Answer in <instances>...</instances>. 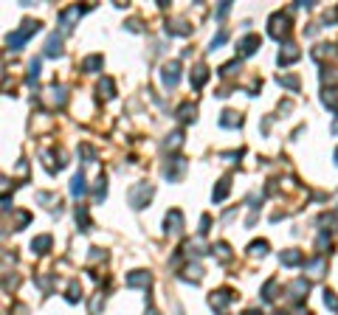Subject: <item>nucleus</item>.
Masks as SVG:
<instances>
[{
	"label": "nucleus",
	"mask_w": 338,
	"mask_h": 315,
	"mask_svg": "<svg viewBox=\"0 0 338 315\" xmlns=\"http://www.w3.org/2000/svg\"><path fill=\"white\" fill-rule=\"evenodd\" d=\"M243 315H262V310H245Z\"/></svg>",
	"instance_id": "nucleus-43"
},
{
	"label": "nucleus",
	"mask_w": 338,
	"mask_h": 315,
	"mask_svg": "<svg viewBox=\"0 0 338 315\" xmlns=\"http://www.w3.org/2000/svg\"><path fill=\"white\" fill-rule=\"evenodd\" d=\"M279 262L285 264V267H296V264H304V254L302 251H296V248H290V251H282Z\"/></svg>",
	"instance_id": "nucleus-12"
},
{
	"label": "nucleus",
	"mask_w": 338,
	"mask_h": 315,
	"mask_svg": "<svg viewBox=\"0 0 338 315\" xmlns=\"http://www.w3.org/2000/svg\"><path fill=\"white\" fill-rule=\"evenodd\" d=\"M152 194H155V186L152 183H135L127 194V200H130L133 209H144L149 200H152Z\"/></svg>",
	"instance_id": "nucleus-2"
},
{
	"label": "nucleus",
	"mask_w": 338,
	"mask_h": 315,
	"mask_svg": "<svg viewBox=\"0 0 338 315\" xmlns=\"http://www.w3.org/2000/svg\"><path fill=\"white\" fill-rule=\"evenodd\" d=\"M37 31H40V23H37V20H23V26H20L14 34L6 37V45H9L11 51H20V45H26L28 37H34Z\"/></svg>",
	"instance_id": "nucleus-1"
},
{
	"label": "nucleus",
	"mask_w": 338,
	"mask_h": 315,
	"mask_svg": "<svg viewBox=\"0 0 338 315\" xmlns=\"http://www.w3.org/2000/svg\"><path fill=\"white\" fill-rule=\"evenodd\" d=\"M183 172H186V160L183 158H169L164 166V177L169 180V183H178L183 177Z\"/></svg>",
	"instance_id": "nucleus-4"
},
{
	"label": "nucleus",
	"mask_w": 338,
	"mask_h": 315,
	"mask_svg": "<svg viewBox=\"0 0 338 315\" xmlns=\"http://www.w3.org/2000/svg\"><path fill=\"white\" fill-rule=\"evenodd\" d=\"M228 189H231V177H223V180L217 183V189L211 192V200H214V203L225 200V194H228Z\"/></svg>",
	"instance_id": "nucleus-22"
},
{
	"label": "nucleus",
	"mask_w": 338,
	"mask_h": 315,
	"mask_svg": "<svg viewBox=\"0 0 338 315\" xmlns=\"http://www.w3.org/2000/svg\"><path fill=\"white\" fill-rule=\"evenodd\" d=\"M181 144H183V132H172V135L166 138V147L169 149H178Z\"/></svg>",
	"instance_id": "nucleus-35"
},
{
	"label": "nucleus",
	"mask_w": 338,
	"mask_h": 315,
	"mask_svg": "<svg viewBox=\"0 0 338 315\" xmlns=\"http://www.w3.org/2000/svg\"><path fill=\"white\" fill-rule=\"evenodd\" d=\"M321 102H324V107H330L333 113L338 110V96H336V90H324V93H321Z\"/></svg>",
	"instance_id": "nucleus-25"
},
{
	"label": "nucleus",
	"mask_w": 338,
	"mask_h": 315,
	"mask_svg": "<svg viewBox=\"0 0 338 315\" xmlns=\"http://www.w3.org/2000/svg\"><path fill=\"white\" fill-rule=\"evenodd\" d=\"M161 82H164L166 90H172L181 82V65L178 62H166L164 68H161Z\"/></svg>",
	"instance_id": "nucleus-6"
},
{
	"label": "nucleus",
	"mask_w": 338,
	"mask_h": 315,
	"mask_svg": "<svg viewBox=\"0 0 338 315\" xmlns=\"http://www.w3.org/2000/svg\"><path fill=\"white\" fill-rule=\"evenodd\" d=\"M220 127H225V130H234V127H243V115L234 113V110H225L223 115H220Z\"/></svg>",
	"instance_id": "nucleus-14"
},
{
	"label": "nucleus",
	"mask_w": 338,
	"mask_h": 315,
	"mask_svg": "<svg viewBox=\"0 0 338 315\" xmlns=\"http://www.w3.org/2000/svg\"><path fill=\"white\" fill-rule=\"evenodd\" d=\"M223 158H228V160H231V163H237V160H240V158H243V152H225Z\"/></svg>",
	"instance_id": "nucleus-42"
},
{
	"label": "nucleus",
	"mask_w": 338,
	"mask_h": 315,
	"mask_svg": "<svg viewBox=\"0 0 338 315\" xmlns=\"http://www.w3.org/2000/svg\"><path fill=\"white\" fill-rule=\"evenodd\" d=\"M195 113H198V107L189 105V102L178 107V118H181V121H195Z\"/></svg>",
	"instance_id": "nucleus-24"
},
{
	"label": "nucleus",
	"mask_w": 338,
	"mask_h": 315,
	"mask_svg": "<svg viewBox=\"0 0 338 315\" xmlns=\"http://www.w3.org/2000/svg\"><path fill=\"white\" fill-rule=\"evenodd\" d=\"M149 284H152V276H149L147 270H133V273H127V287H144V290H147Z\"/></svg>",
	"instance_id": "nucleus-10"
},
{
	"label": "nucleus",
	"mask_w": 338,
	"mask_h": 315,
	"mask_svg": "<svg viewBox=\"0 0 338 315\" xmlns=\"http://www.w3.org/2000/svg\"><path fill=\"white\" fill-rule=\"evenodd\" d=\"M76 225H79V231H90V217H87V206H76Z\"/></svg>",
	"instance_id": "nucleus-23"
},
{
	"label": "nucleus",
	"mask_w": 338,
	"mask_h": 315,
	"mask_svg": "<svg viewBox=\"0 0 338 315\" xmlns=\"http://www.w3.org/2000/svg\"><path fill=\"white\" fill-rule=\"evenodd\" d=\"M51 245H54V239L48 234L34 236V239H31V251H34V254H48V251H51Z\"/></svg>",
	"instance_id": "nucleus-15"
},
{
	"label": "nucleus",
	"mask_w": 338,
	"mask_h": 315,
	"mask_svg": "<svg viewBox=\"0 0 338 315\" xmlns=\"http://www.w3.org/2000/svg\"><path fill=\"white\" fill-rule=\"evenodd\" d=\"M324 304L333 310V313H338V298H336V293H330V290H324Z\"/></svg>",
	"instance_id": "nucleus-36"
},
{
	"label": "nucleus",
	"mask_w": 338,
	"mask_h": 315,
	"mask_svg": "<svg viewBox=\"0 0 338 315\" xmlns=\"http://www.w3.org/2000/svg\"><path fill=\"white\" fill-rule=\"evenodd\" d=\"M304 315H310V313H304Z\"/></svg>",
	"instance_id": "nucleus-46"
},
{
	"label": "nucleus",
	"mask_w": 338,
	"mask_h": 315,
	"mask_svg": "<svg viewBox=\"0 0 338 315\" xmlns=\"http://www.w3.org/2000/svg\"><path fill=\"white\" fill-rule=\"evenodd\" d=\"M304 270L310 273V276H321V273L327 270V259H324V256H316L313 262H304Z\"/></svg>",
	"instance_id": "nucleus-18"
},
{
	"label": "nucleus",
	"mask_w": 338,
	"mask_h": 315,
	"mask_svg": "<svg viewBox=\"0 0 338 315\" xmlns=\"http://www.w3.org/2000/svg\"><path fill=\"white\" fill-rule=\"evenodd\" d=\"M208 225H211V217H203V219H200V234H208Z\"/></svg>",
	"instance_id": "nucleus-41"
},
{
	"label": "nucleus",
	"mask_w": 338,
	"mask_h": 315,
	"mask_svg": "<svg viewBox=\"0 0 338 315\" xmlns=\"http://www.w3.org/2000/svg\"><path fill=\"white\" fill-rule=\"evenodd\" d=\"M268 34L273 37V40H282V37H287V34H290V17H287V14H282V11L270 14V20H268Z\"/></svg>",
	"instance_id": "nucleus-3"
},
{
	"label": "nucleus",
	"mask_w": 338,
	"mask_h": 315,
	"mask_svg": "<svg viewBox=\"0 0 338 315\" xmlns=\"http://www.w3.org/2000/svg\"><path fill=\"white\" fill-rule=\"evenodd\" d=\"M79 14H82V9H79V6H70V9L62 11V14H60V26H62V31H70V28H73V20H76Z\"/></svg>",
	"instance_id": "nucleus-13"
},
{
	"label": "nucleus",
	"mask_w": 338,
	"mask_h": 315,
	"mask_svg": "<svg viewBox=\"0 0 338 315\" xmlns=\"http://www.w3.org/2000/svg\"><path fill=\"white\" fill-rule=\"evenodd\" d=\"M307 290H310V284L304 279H296V281H290V287H287V298L290 301H302L304 296H307Z\"/></svg>",
	"instance_id": "nucleus-11"
},
{
	"label": "nucleus",
	"mask_w": 338,
	"mask_h": 315,
	"mask_svg": "<svg viewBox=\"0 0 338 315\" xmlns=\"http://www.w3.org/2000/svg\"><path fill=\"white\" fill-rule=\"evenodd\" d=\"M99 93H104V99H113V93H116V85H113V79L104 76L102 82H99Z\"/></svg>",
	"instance_id": "nucleus-26"
},
{
	"label": "nucleus",
	"mask_w": 338,
	"mask_h": 315,
	"mask_svg": "<svg viewBox=\"0 0 338 315\" xmlns=\"http://www.w3.org/2000/svg\"><path fill=\"white\" fill-rule=\"evenodd\" d=\"M164 231H166V234H172V236L183 231V214H181L178 209H172L169 214H166V219H164Z\"/></svg>",
	"instance_id": "nucleus-8"
},
{
	"label": "nucleus",
	"mask_w": 338,
	"mask_h": 315,
	"mask_svg": "<svg viewBox=\"0 0 338 315\" xmlns=\"http://www.w3.org/2000/svg\"><path fill=\"white\" fill-rule=\"evenodd\" d=\"M147 315H161V313H155V310H149V313Z\"/></svg>",
	"instance_id": "nucleus-44"
},
{
	"label": "nucleus",
	"mask_w": 338,
	"mask_h": 315,
	"mask_svg": "<svg viewBox=\"0 0 338 315\" xmlns=\"http://www.w3.org/2000/svg\"><path fill=\"white\" fill-rule=\"evenodd\" d=\"M234 301V293L231 290H217V293H211V298H208V304H211V310H214L217 315H225V307Z\"/></svg>",
	"instance_id": "nucleus-5"
},
{
	"label": "nucleus",
	"mask_w": 338,
	"mask_h": 315,
	"mask_svg": "<svg viewBox=\"0 0 338 315\" xmlns=\"http://www.w3.org/2000/svg\"><path fill=\"white\" fill-rule=\"evenodd\" d=\"M262 45V40L257 34H248V37H243L240 43H237V53L240 56H251V53H257V48Z\"/></svg>",
	"instance_id": "nucleus-7"
},
{
	"label": "nucleus",
	"mask_w": 338,
	"mask_h": 315,
	"mask_svg": "<svg viewBox=\"0 0 338 315\" xmlns=\"http://www.w3.org/2000/svg\"><path fill=\"white\" fill-rule=\"evenodd\" d=\"M79 298H82V287H79V281H70L68 284V301L70 304H76Z\"/></svg>",
	"instance_id": "nucleus-30"
},
{
	"label": "nucleus",
	"mask_w": 338,
	"mask_h": 315,
	"mask_svg": "<svg viewBox=\"0 0 338 315\" xmlns=\"http://www.w3.org/2000/svg\"><path fill=\"white\" fill-rule=\"evenodd\" d=\"M211 254H217V259H220V262H228V259H231V254H228V245H225V242H217V245L211 248Z\"/></svg>",
	"instance_id": "nucleus-27"
},
{
	"label": "nucleus",
	"mask_w": 338,
	"mask_h": 315,
	"mask_svg": "<svg viewBox=\"0 0 338 315\" xmlns=\"http://www.w3.org/2000/svg\"><path fill=\"white\" fill-rule=\"evenodd\" d=\"M302 56V51H299V45H293V43H285L282 48H279V56H276V62L279 65H290V62H296Z\"/></svg>",
	"instance_id": "nucleus-9"
},
{
	"label": "nucleus",
	"mask_w": 338,
	"mask_h": 315,
	"mask_svg": "<svg viewBox=\"0 0 338 315\" xmlns=\"http://www.w3.org/2000/svg\"><path fill=\"white\" fill-rule=\"evenodd\" d=\"M93 194H96V200H104V197H107V177H99V180H96V189H93Z\"/></svg>",
	"instance_id": "nucleus-28"
},
{
	"label": "nucleus",
	"mask_w": 338,
	"mask_h": 315,
	"mask_svg": "<svg viewBox=\"0 0 338 315\" xmlns=\"http://www.w3.org/2000/svg\"><path fill=\"white\" fill-rule=\"evenodd\" d=\"M225 40H228V31L223 28V31H220V34H217L214 40H211V45H208V51H214V48H220V45H223Z\"/></svg>",
	"instance_id": "nucleus-38"
},
{
	"label": "nucleus",
	"mask_w": 338,
	"mask_h": 315,
	"mask_svg": "<svg viewBox=\"0 0 338 315\" xmlns=\"http://www.w3.org/2000/svg\"><path fill=\"white\" fill-rule=\"evenodd\" d=\"M102 65H104L102 53H93V56L82 59V70H85V73H96V70H102Z\"/></svg>",
	"instance_id": "nucleus-19"
},
{
	"label": "nucleus",
	"mask_w": 338,
	"mask_h": 315,
	"mask_svg": "<svg viewBox=\"0 0 338 315\" xmlns=\"http://www.w3.org/2000/svg\"><path fill=\"white\" fill-rule=\"evenodd\" d=\"M70 194H73V197H82V194H87L85 172H76V175H73V180H70Z\"/></svg>",
	"instance_id": "nucleus-16"
},
{
	"label": "nucleus",
	"mask_w": 338,
	"mask_h": 315,
	"mask_svg": "<svg viewBox=\"0 0 338 315\" xmlns=\"http://www.w3.org/2000/svg\"><path fill=\"white\" fill-rule=\"evenodd\" d=\"M276 284H279L276 279H270L268 284H265V287H262V301H268V304H270V301H273V298H276V296H273V290H276Z\"/></svg>",
	"instance_id": "nucleus-29"
},
{
	"label": "nucleus",
	"mask_w": 338,
	"mask_h": 315,
	"mask_svg": "<svg viewBox=\"0 0 338 315\" xmlns=\"http://www.w3.org/2000/svg\"><path fill=\"white\" fill-rule=\"evenodd\" d=\"M102 307H104V296H102V293H99V296L93 298V304H90V315H96V313H99V310H102Z\"/></svg>",
	"instance_id": "nucleus-39"
},
{
	"label": "nucleus",
	"mask_w": 338,
	"mask_h": 315,
	"mask_svg": "<svg viewBox=\"0 0 338 315\" xmlns=\"http://www.w3.org/2000/svg\"><path fill=\"white\" fill-rule=\"evenodd\" d=\"M37 79H40V59H34L28 65V85H34Z\"/></svg>",
	"instance_id": "nucleus-32"
},
{
	"label": "nucleus",
	"mask_w": 338,
	"mask_h": 315,
	"mask_svg": "<svg viewBox=\"0 0 338 315\" xmlns=\"http://www.w3.org/2000/svg\"><path fill=\"white\" fill-rule=\"evenodd\" d=\"M234 70H240V59H234V62H228V65H223V68H220V76H231Z\"/></svg>",
	"instance_id": "nucleus-37"
},
{
	"label": "nucleus",
	"mask_w": 338,
	"mask_h": 315,
	"mask_svg": "<svg viewBox=\"0 0 338 315\" xmlns=\"http://www.w3.org/2000/svg\"><path fill=\"white\" fill-rule=\"evenodd\" d=\"M192 28L183 23V20H172V23H166V34H172V37H183V34H189Z\"/></svg>",
	"instance_id": "nucleus-21"
},
{
	"label": "nucleus",
	"mask_w": 338,
	"mask_h": 315,
	"mask_svg": "<svg viewBox=\"0 0 338 315\" xmlns=\"http://www.w3.org/2000/svg\"><path fill=\"white\" fill-rule=\"evenodd\" d=\"M248 251H251L254 256H265V254H268V242H265V239H260V242H251V248H248Z\"/></svg>",
	"instance_id": "nucleus-31"
},
{
	"label": "nucleus",
	"mask_w": 338,
	"mask_h": 315,
	"mask_svg": "<svg viewBox=\"0 0 338 315\" xmlns=\"http://www.w3.org/2000/svg\"><path fill=\"white\" fill-rule=\"evenodd\" d=\"M279 85L287 90H299V79L296 76H279Z\"/></svg>",
	"instance_id": "nucleus-33"
},
{
	"label": "nucleus",
	"mask_w": 338,
	"mask_h": 315,
	"mask_svg": "<svg viewBox=\"0 0 338 315\" xmlns=\"http://www.w3.org/2000/svg\"><path fill=\"white\" fill-rule=\"evenodd\" d=\"M336 163H338V149H336Z\"/></svg>",
	"instance_id": "nucleus-45"
},
{
	"label": "nucleus",
	"mask_w": 338,
	"mask_h": 315,
	"mask_svg": "<svg viewBox=\"0 0 338 315\" xmlns=\"http://www.w3.org/2000/svg\"><path fill=\"white\" fill-rule=\"evenodd\" d=\"M228 9H231V3H223V6L217 9V20H223L225 14H228Z\"/></svg>",
	"instance_id": "nucleus-40"
},
{
	"label": "nucleus",
	"mask_w": 338,
	"mask_h": 315,
	"mask_svg": "<svg viewBox=\"0 0 338 315\" xmlns=\"http://www.w3.org/2000/svg\"><path fill=\"white\" fill-rule=\"evenodd\" d=\"M192 88H203V85H206V79H208V68L206 65H198V68L192 70Z\"/></svg>",
	"instance_id": "nucleus-20"
},
{
	"label": "nucleus",
	"mask_w": 338,
	"mask_h": 315,
	"mask_svg": "<svg viewBox=\"0 0 338 315\" xmlns=\"http://www.w3.org/2000/svg\"><path fill=\"white\" fill-rule=\"evenodd\" d=\"M28 219H31V214H28V211H20L17 219H14V231H23V228L28 225Z\"/></svg>",
	"instance_id": "nucleus-34"
},
{
	"label": "nucleus",
	"mask_w": 338,
	"mask_h": 315,
	"mask_svg": "<svg viewBox=\"0 0 338 315\" xmlns=\"http://www.w3.org/2000/svg\"><path fill=\"white\" fill-rule=\"evenodd\" d=\"M178 315H181V313H178Z\"/></svg>",
	"instance_id": "nucleus-47"
},
{
	"label": "nucleus",
	"mask_w": 338,
	"mask_h": 315,
	"mask_svg": "<svg viewBox=\"0 0 338 315\" xmlns=\"http://www.w3.org/2000/svg\"><path fill=\"white\" fill-rule=\"evenodd\" d=\"M45 56H62V37L51 34L48 43H45Z\"/></svg>",
	"instance_id": "nucleus-17"
}]
</instances>
